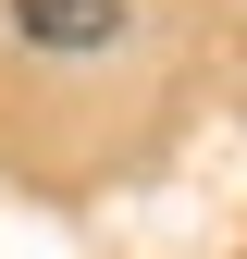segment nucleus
<instances>
[{"label":"nucleus","mask_w":247,"mask_h":259,"mask_svg":"<svg viewBox=\"0 0 247 259\" xmlns=\"http://www.w3.org/2000/svg\"><path fill=\"white\" fill-rule=\"evenodd\" d=\"M13 13H25V37H50V50H99L111 25H124L111 0H13Z\"/></svg>","instance_id":"1"}]
</instances>
